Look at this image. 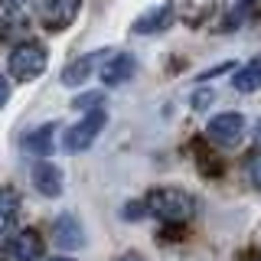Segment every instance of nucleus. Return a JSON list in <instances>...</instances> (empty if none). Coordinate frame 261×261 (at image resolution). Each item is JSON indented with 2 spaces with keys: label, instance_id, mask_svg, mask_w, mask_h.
I'll use <instances>...</instances> for the list:
<instances>
[{
  "label": "nucleus",
  "instance_id": "f257e3e1",
  "mask_svg": "<svg viewBox=\"0 0 261 261\" xmlns=\"http://www.w3.org/2000/svg\"><path fill=\"white\" fill-rule=\"evenodd\" d=\"M144 206L163 222H190L196 212V199L179 186H160V190L147 193Z\"/></svg>",
  "mask_w": 261,
  "mask_h": 261
},
{
  "label": "nucleus",
  "instance_id": "f03ea898",
  "mask_svg": "<svg viewBox=\"0 0 261 261\" xmlns=\"http://www.w3.org/2000/svg\"><path fill=\"white\" fill-rule=\"evenodd\" d=\"M46 62H49V56L39 43H23L10 53V62L7 65H10V75L16 82H30V79H36V75L46 72Z\"/></svg>",
  "mask_w": 261,
  "mask_h": 261
},
{
  "label": "nucleus",
  "instance_id": "7ed1b4c3",
  "mask_svg": "<svg viewBox=\"0 0 261 261\" xmlns=\"http://www.w3.org/2000/svg\"><path fill=\"white\" fill-rule=\"evenodd\" d=\"M105 121H108V114H105L101 108L88 111L85 118L79 121V124H72L69 130H65V137H62V147H65V150H72V153H82V150H88V147L95 144V137L101 134Z\"/></svg>",
  "mask_w": 261,
  "mask_h": 261
},
{
  "label": "nucleus",
  "instance_id": "20e7f679",
  "mask_svg": "<svg viewBox=\"0 0 261 261\" xmlns=\"http://www.w3.org/2000/svg\"><path fill=\"white\" fill-rule=\"evenodd\" d=\"M206 134H209V141L216 144V147H235V144L242 141V134H245V118H242V114H235V111L216 114V118L209 121Z\"/></svg>",
  "mask_w": 261,
  "mask_h": 261
},
{
  "label": "nucleus",
  "instance_id": "39448f33",
  "mask_svg": "<svg viewBox=\"0 0 261 261\" xmlns=\"http://www.w3.org/2000/svg\"><path fill=\"white\" fill-rule=\"evenodd\" d=\"M43 255V239L33 228H23L16 232L10 242L4 245V261H39Z\"/></svg>",
  "mask_w": 261,
  "mask_h": 261
},
{
  "label": "nucleus",
  "instance_id": "423d86ee",
  "mask_svg": "<svg viewBox=\"0 0 261 261\" xmlns=\"http://www.w3.org/2000/svg\"><path fill=\"white\" fill-rule=\"evenodd\" d=\"M134 72H137V59L130 53H111L101 62V82L105 85H121V82L134 79Z\"/></svg>",
  "mask_w": 261,
  "mask_h": 261
},
{
  "label": "nucleus",
  "instance_id": "0eeeda50",
  "mask_svg": "<svg viewBox=\"0 0 261 261\" xmlns=\"http://www.w3.org/2000/svg\"><path fill=\"white\" fill-rule=\"evenodd\" d=\"M111 56V49H95V53H85L82 59H75V62H69L62 69V85H82L88 75H92V69L98 62H105Z\"/></svg>",
  "mask_w": 261,
  "mask_h": 261
},
{
  "label": "nucleus",
  "instance_id": "6e6552de",
  "mask_svg": "<svg viewBox=\"0 0 261 261\" xmlns=\"http://www.w3.org/2000/svg\"><path fill=\"white\" fill-rule=\"evenodd\" d=\"M82 0H43V23L49 30H65L75 20Z\"/></svg>",
  "mask_w": 261,
  "mask_h": 261
},
{
  "label": "nucleus",
  "instance_id": "1a4fd4ad",
  "mask_svg": "<svg viewBox=\"0 0 261 261\" xmlns=\"http://www.w3.org/2000/svg\"><path fill=\"white\" fill-rule=\"evenodd\" d=\"M173 0H167V4H157V7H150L147 13H141L134 20V33L137 36H144V33H160V30H167L170 23H173Z\"/></svg>",
  "mask_w": 261,
  "mask_h": 261
},
{
  "label": "nucleus",
  "instance_id": "9d476101",
  "mask_svg": "<svg viewBox=\"0 0 261 261\" xmlns=\"http://www.w3.org/2000/svg\"><path fill=\"white\" fill-rule=\"evenodd\" d=\"M53 242L59 245V248H82L85 245V228H82V222L75 216H59L53 225Z\"/></svg>",
  "mask_w": 261,
  "mask_h": 261
},
{
  "label": "nucleus",
  "instance_id": "9b49d317",
  "mask_svg": "<svg viewBox=\"0 0 261 261\" xmlns=\"http://www.w3.org/2000/svg\"><path fill=\"white\" fill-rule=\"evenodd\" d=\"M33 186L43 196H49V199H56V196L62 193V170L49 160H39L36 167H33Z\"/></svg>",
  "mask_w": 261,
  "mask_h": 261
},
{
  "label": "nucleus",
  "instance_id": "f8f14e48",
  "mask_svg": "<svg viewBox=\"0 0 261 261\" xmlns=\"http://www.w3.org/2000/svg\"><path fill=\"white\" fill-rule=\"evenodd\" d=\"M232 85H235V92H242V95L258 92V88H261V56H255L251 62H245L242 69L235 72Z\"/></svg>",
  "mask_w": 261,
  "mask_h": 261
},
{
  "label": "nucleus",
  "instance_id": "ddd939ff",
  "mask_svg": "<svg viewBox=\"0 0 261 261\" xmlns=\"http://www.w3.org/2000/svg\"><path fill=\"white\" fill-rule=\"evenodd\" d=\"M53 134H56V124L36 127V130H30V134L23 137V147H27L30 153H36V157H46V153L53 150Z\"/></svg>",
  "mask_w": 261,
  "mask_h": 261
},
{
  "label": "nucleus",
  "instance_id": "4468645a",
  "mask_svg": "<svg viewBox=\"0 0 261 261\" xmlns=\"http://www.w3.org/2000/svg\"><path fill=\"white\" fill-rule=\"evenodd\" d=\"M16 209H20V199H16V193L7 190V186H0V235L10 228Z\"/></svg>",
  "mask_w": 261,
  "mask_h": 261
},
{
  "label": "nucleus",
  "instance_id": "2eb2a0df",
  "mask_svg": "<svg viewBox=\"0 0 261 261\" xmlns=\"http://www.w3.org/2000/svg\"><path fill=\"white\" fill-rule=\"evenodd\" d=\"M245 179H248L255 190H261V153H248V157H245Z\"/></svg>",
  "mask_w": 261,
  "mask_h": 261
},
{
  "label": "nucleus",
  "instance_id": "dca6fc26",
  "mask_svg": "<svg viewBox=\"0 0 261 261\" xmlns=\"http://www.w3.org/2000/svg\"><path fill=\"white\" fill-rule=\"evenodd\" d=\"M98 105H101V95H82L79 101H75V108H98Z\"/></svg>",
  "mask_w": 261,
  "mask_h": 261
},
{
  "label": "nucleus",
  "instance_id": "f3484780",
  "mask_svg": "<svg viewBox=\"0 0 261 261\" xmlns=\"http://www.w3.org/2000/svg\"><path fill=\"white\" fill-rule=\"evenodd\" d=\"M7 98H10V85H7V79L0 75V108L7 105Z\"/></svg>",
  "mask_w": 261,
  "mask_h": 261
},
{
  "label": "nucleus",
  "instance_id": "a211bd4d",
  "mask_svg": "<svg viewBox=\"0 0 261 261\" xmlns=\"http://www.w3.org/2000/svg\"><path fill=\"white\" fill-rule=\"evenodd\" d=\"M121 261H144V258H141V255H134V251H130V255H124Z\"/></svg>",
  "mask_w": 261,
  "mask_h": 261
},
{
  "label": "nucleus",
  "instance_id": "6ab92c4d",
  "mask_svg": "<svg viewBox=\"0 0 261 261\" xmlns=\"http://www.w3.org/2000/svg\"><path fill=\"white\" fill-rule=\"evenodd\" d=\"M255 141L261 144V121H258V127H255Z\"/></svg>",
  "mask_w": 261,
  "mask_h": 261
},
{
  "label": "nucleus",
  "instance_id": "aec40b11",
  "mask_svg": "<svg viewBox=\"0 0 261 261\" xmlns=\"http://www.w3.org/2000/svg\"><path fill=\"white\" fill-rule=\"evenodd\" d=\"M53 261H72V258H53Z\"/></svg>",
  "mask_w": 261,
  "mask_h": 261
}]
</instances>
